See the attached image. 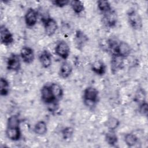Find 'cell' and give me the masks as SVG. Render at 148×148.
I'll list each match as a JSON object with an SVG mask.
<instances>
[{"label":"cell","instance_id":"1","mask_svg":"<svg viewBox=\"0 0 148 148\" xmlns=\"http://www.w3.org/2000/svg\"><path fill=\"white\" fill-rule=\"evenodd\" d=\"M99 100V91L92 86L87 87L83 92V101L84 105L92 108L95 106Z\"/></svg>","mask_w":148,"mask_h":148},{"label":"cell","instance_id":"2","mask_svg":"<svg viewBox=\"0 0 148 148\" xmlns=\"http://www.w3.org/2000/svg\"><path fill=\"white\" fill-rule=\"evenodd\" d=\"M128 22L134 30L140 31L143 27V21L139 13L134 9H130L127 13Z\"/></svg>","mask_w":148,"mask_h":148},{"label":"cell","instance_id":"3","mask_svg":"<svg viewBox=\"0 0 148 148\" xmlns=\"http://www.w3.org/2000/svg\"><path fill=\"white\" fill-rule=\"evenodd\" d=\"M118 21V15L116 11L113 8L109 11L103 14L102 22L103 24L108 28L114 27Z\"/></svg>","mask_w":148,"mask_h":148},{"label":"cell","instance_id":"4","mask_svg":"<svg viewBox=\"0 0 148 148\" xmlns=\"http://www.w3.org/2000/svg\"><path fill=\"white\" fill-rule=\"evenodd\" d=\"M42 21L46 35L50 37L53 36L58 28L56 20L51 17H47L42 18Z\"/></svg>","mask_w":148,"mask_h":148},{"label":"cell","instance_id":"5","mask_svg":"<svg viewBox=\"0 0 148 148\" xmlns=\"http://www.w3.org/2000/svg\"><path fill=\"white\" fill-rule=\"evenodd\" d=\"M40 98L44 103L49 105L57 102L52 93L50 84H45L40 89Z\"/></svg>","mask_w":148,"mask_h":148},{"label":"cell","instance_id":"6","mask_svg":"<svg viewBox=\"0 0 148 148\" xmlns=\"http://www.w3.org/2000/svg\"><path fill=\"white\" fill-rule=\"evenodd\" d=\"M56 54L64 60L68 58L70 54V47L68 43L65 40H60L56 45L55 47Z\"/></svg>","mask_w":148,"mask_h":148},{"label":"cell","instance_id":"7","mask_svg":"<svg viewBox=\"0 0 148 148\" xmlns=\"http://www.w3.org/2000/svg\"><path fill=\"white\" fill-rule=\"evenodd\" d=\"M5 134L6 137L10 140L17 141L20 140L21 136L20 125H7Z\"/></svg>","mask_w":148,"mask_h":148},{"label":"cell","instance_id":"8","mask_svg":"<svg viewBox=\"0 0 148 148\" xmlns=\"http://www.w3.org/2000/svg\"><path fill=\"white\" fill-rule=\"evenodd\" d=\"M124 58L117 54H112L110 59V71L113 74L116 73L124 67Z\"/></svg>","mask_w":148,"mask_h":148},{"label":"cell","instance_id":"9","mask_svg":"<svg viewBox=\"0 0 148 148\" xmlns=\"http://www.w3.org/2000/svg\"><path fill=\"white\" fill-rule=\"evenodd\" d=\"M88 36L82 30L77 29L75 33L74 43L77 49L82 50L83 47L88 42Z\"/></svg>","mask_w":148,"mask_h":148},{"label":"cell","instance_id":"10","mask_svg":"<svg viewBox=\"0 0 148 148\" xmlns=\"http://www.w3.org/2000/svg\"><path fill=\"white\" fill-rule=\"evenodd\" d=\"M6 68L8 70L13 72H17L21 68V61L18 54L12 53L7 60Z\"/></svg>","mask_w":148,"mask_h":148},{"label":"cell","instance_id":"11","mask_svg":"<svg viewBox=\"0 0 148 148\" xmlns=\"http://www.w3.org/2000/svg\"><path fill=\"white\" fill-rule=\"evenodd\" d=\"M0 40L1 43L5 46H9L14 42L13 34L5 25L0 27Z\"/></svg>","mask_w":148,"mask_h":148},{"label":"cell","instance_id":"12","mask_svg":"<svg viewBox=\"0 0 148 148\" xmlns=\"http://www.w3.org/2000/svg\"><path fill=\"white\" fill-rule=\"evenodd\" d=\"M132 51L131 46L127 42L123 40L119 41L113 54H117L123 58H126L130 56Z\"/></svg>","mask_w":148,"mask_h":148},{"label":"cell","instance_id":"13","mask_svg":"<svg viewBox=\"0 0 148 148\" xmlns=\"http://www.w3.org/2000/svg\"><path fill=\"white\" fill-rule=\"evenodd\" d=\"M20 57L24 63L30 64L35 60L34 51L30 47L24 46L20 50Z\"/></svg>","mask_w":148,"mask_h":148},{"label":"cell","instance_id":"14","mask_svg":"<svg viewBox=\"0 0 148 148\" xmlns=\"http://www.w3.org/2000/svg\"><path fill=\"white\" fill-rule=\"evenodd\" d=\"M24 21L26 25L28 27H34L38 21V12L34 9L29 8L24 16Z\"/></svg>","mask_w":148,"mask_h":148},{"label":"cell","instance_id":"15","mask_svg":"<svg viewBox=\"0 0 148 148\" xmlns=\"http://www.w3.org/2000/svg\"><path fill=\"white\" fill-rule=\"evenodd\" d=\"M39 60L43 68H49L52 64V56L51 53L46 49L42 50L39 55Z\"/></svg>","mask_w":148,"mask_h":148},{"label":"cell","instance_id":"16","mask_svg":"<svg viewBox=\"0 0 148 148\" xmlns=\"http://www.w3.org/2000/svg\"><path fill=\"white\" fill-rule=\"evenodd\" d=\"M91 71L98 76H103L106 72V66L105 63L100 60H95L91 65Z\"/></svg>","mask_w":148,"mask_h":148},{"label":"cell","instance_id":"17","mask_svg":"<svg viewBox=\"0 0 148 148\" xmlns=\"http://www.w3.org/2000/svg\"><path fill=\"white\" fill-rule=\"evenodd\" d=\"M72 71L73 68L71 64L69 62L65 61L61 64L59 69L58 75L61 78L65 79L69 77L72 72Z\"/></svg>","mask_w":148,"mask_h":148},{"label":"cell","instance_id":"18","mask_svg":"<svg viewBox=\"0 0 148 148\" xmlns=\"http://www.w3.org/2000/svg\"><path fill=\"white\" fill-rule=\"evenodd\" d=\"M50 86L52 91V93L54 95V97L56 101L58 102L60 101L63 97L64 91L61 86L58 83H51L50 84Z\"/></svg>","mask_w":148,"mask_h":148},{"label":"cell","instance_id":"19","mask_svg":"<svg viewBox=\"0 0 148 148\" xmlns=\"http://www.w3.org/2000/svg\"><path fill=\"white\" fill-rule=\"evenodd\" d=\"M146 92L145 90L142 87H139L135 91L133 100L139 105L146 101Z\"/></svg>","mask_w":148,"mask_h":148},{"label":"cell","instance_id":"20","mask_svg":"<svg viewBox=\"0 0 148 148\" xmlns=\"http://www.w3.org/2000/svg\"><path fill=\"white\" fill-rule=\"evenodd\" d=\"M34 131L39 136L45 135L47 131V125L46 123L43 120L38 121L34 125Z\"/></svg>","mask_w":148,"mask_h":148},{"label":"cell","instance_id":"21","mask_svg":"<svg viewBox=\"0 0 148 148\" xmlns=\"http://www.w3.org/2000/svg\"><path fill=\"white\" fill-rule=\"evenodd\" d=\"M105 140L109 145L115 146L118 142V137L115 131L109 130L105 135Z\"/></svg>","mask_w":148,"mask_h":148},{"label":"cell","instance_id":"22","mask_svg":"<svg viewBox=\"0 0 148 148\" xmlns=\"http://www.w3.org/2000/svg\"><path fill=\"white\" fill-rule=\"evenodd\" d=\"M10 91V84L9 81L5 77L0 79V94L1 96H7Z\"/></svg>","mask_w":148,"mask_h":148},{"label":"cell","instance_id":"23","mask_svg":"<svg viewBox=\"0 0 148 148\" xmlns=\"http://www.w3.org/2000/svg\"><path fill=\"white\" fill-rule=\"evenodd\" d=\"M125 143L128 147H134L139 143L138 137L134 134L127 133L124 135Z\"/></svg>","mask_w":148,"mask_h":148},{"label":"cell","instance_id":"24","mask_svg":"<svg viewBox=\"0 0 148 148\" xmlns=\"http://www.w3.org/2000/svg\"><path fill=\"white\" fill-rule=\"evenodd\" d=\"M69 5L72 10L77 14H81L84 10V5L82 1L79 0H73L70 1Z\"/></svg>","mask_w":148,"mask_h":148},{"label":"cell","instance_id":"25","mask_svg":"<svg viewBox=\"0 0 148 148\" xmlns=\"http://www.w3.org/2000/svg\"><path fill=\"white\" fill-rule=\"evenodd\" d=\"M120 120L114 116H110L106 121V126L108 130L115 131L120 125Z\"/></svg>","mask_w":148,"mask_h":148},{"label":"cell","instance_id":"26","mask_svg":"<svg viewBox=\"0 0 148 148\" xmlns=\"http://www.w3.org/2000/svg\"><path fill=\"white\" fill-rule=\"evenodd\" d=\"M97 8L98 10L102 13H105L112 9L110 2L108 1L99 0L97 1Z\"/></svg>","mask_w":148,"mask_h":148},{"label":"cell","instance_id":"27","mask_svg":"<svg viewBox=\"0 0 148 148\" xmlns=\"http://www.w3.org/2000/svg\"><path fill=\"white\" fill-rule=\"evenodd\" d=\"M74 130L71 127H66L64 128L61 131L62 138L64 140L70 139L73 136Z\"/></svg>","mask_w":148,"mask_h":148},{"label":"cell","instance_id":"28","mask_svg":"<svg viewBox=\"0 0 148 148\" xmlns=\"http://www.w3.org/2000/svg\"><path fill=\"white\" fill-rule=\"evenodd\" d=\"M138 112L142 116L147 117L148 113V104L147 101L138 105Z\"/></svg>","mask_w":148,"mask_h":148},{"label":"cell","instance_id":"29","mask_svg":"<svg viewBox=\"0 0 148 148\" xmlns=\"http://www.w3.org/2000/svg\"><path fill=\"white\" fill-rule=\"evenodd\" d=\"M53 5L58 8H63L69 4L70 1L68 0H53L51 1Z\"/></svg>","mask_w":148,"mask_h":148}]
</instances>
